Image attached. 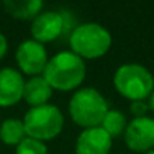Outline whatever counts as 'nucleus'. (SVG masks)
<instances>
[{
  "instance_id": "16",
  "label": "nucleus",
  "mask_w": 154,
  "mask_h": 154,
  "mask_svg": "<svg viewBox=\"0 0 154 154\" xmlns=\"http://www.w3.org/2000/svg\"><path fill=\"white\" fill-rule=\"evenodd\" d=\"M148 103L145 100H139V101H130V112L133 113L134 118H142L146 116L148 112Z\"/></svg>"
},
{
  "instance_id": "13",
  "label": "nucleus",
  "mask_w": 154,
  "mask_h": 154,
  "mask_svg": "<svg viewBox=\"0 0 154 154\" xmlns=\"http://www.w3.org/2000/svg\"><path fill=\"white\" fill-rule=\"evenodd\" d=\"M26 134V128L23 124V119L18 118H6L2 124H0V140L6 145L17 146Z\"/></svg>"
},
{
  "instance_id": "14",
  "label": "nucleus",
  "mask_w": 154,
  "mask_h": 154,
  "mask_svg": "<svg viewBox=\"0 0 154 154\" xmlns=\"http://www.w3.org/2000/svg\"><path fill=\"white\" fill-rule=\"evenodd\" d=\"M127 124H128L127 118H125V115L121 110L109 109L107 113L104 115L100 127L113 139V137H118V136L124 134V131L127 128Z\"/></svg>"
},
{
  "instance_id": "12",
  "label": "nucleus",
  "mask_w": 154,
  "mask_h": 154,
  "mask_svg": "<svg viewBox=\"0 0 154 154\" xmlns=\"http://www.w3.org/2000/svg\"><path fill=\"white\" fill-rule=\"evenodd\" d=\"M3 6L9 15L18 20H33L42 12L44 3L41 0H5Z\"/></svg>"
},
{
  "instance_id": "8",
  "label": "nucleus",
  "mask_w": 154,
  "mask_h": 154,
  "mask_svg": "<svg viewBox=\"0 0 154 154\" xmlns=\"http://www.w3.org/2000/svg\"><path fill=\"white\" fill-rule=\"evenodd\" d=\"M65 27V18L60 12L57 11H45L38 14L30 24V33L32 39L44 44V42H51L60 33L63 32Z\"/></svg>"
},
{
  "instance_id": "2",
  "label": "nucleus",
  "mask_w": 154,
  "mask_h": 154,
  "mask_svg": "<svg viewBox=\"0 0 154 154\" xmlns=\"http://www.w3.org/2000/svg\"><path fill=\"white\" fill-rule=\"evenodd\" d=\"M68 110L77 125L92 128L101 125V121L109 110V104L100 91L85 86L72 94L68 103Z\"/></svg>"
},
{
  "instance_id": "5",
  "label": "nucleus",
  "mask_w": 154,
  "mask_h": 154,
  "mask_svg": "<svg viewBox=\"0 0 154 154\" xmlns=\"http://www.w3.org/2000/svg\"><path fill=\"white\" fill-rule=\"evenodd\" d=\"M63 115L60 109L51 103L30 107L23 119L27 137L45 142L60 134L63 128Z\"/></svg>"
},
{
  "instance_id": "19",
  "label": "nucleus",
  "mask_w": 154,
  "mask_h": 154,
  "mask_svg": "<svg viewBox=\"0 0 154 154\" xmlns=\"http://www.w3.org/2000/svg\"><path fill=\"white\" fill-rule=\"evenodd\" d=\"M145 154H154V149H151V151H148V152H145Z\"/></svg>"
},
{
  "instance_id": "4",
  "label": "nucleus",
  "mask_w": 154,
  "mask_h": 154,
  "mask_svg": "<svg viewBox=\"0 0 154 154\" xmlns=\"http://www.w3.org/2000/svg\"><path fill=\"white\" fill-rule=\"evenodd\" d=\"M113 86L130 101L146 100L154 91V75L140 63H122L113 74Z\"/></svg>"
},
{
  "instance_id": "1",
  "label": "nucleus",
  "mask_w": 154,
  "mask_h": 154,
  "mask_svg": "<svg viewBox=\"0 0 154 154\" xmlns=\"http://www.w3.org/2000/svg\"><path fill=\"white\" fill-rule=\"evenodd\" d=\"M42 77L53 89L72 91L83 83L86 77V63L71 50L59 51L48 59Z\"/></svg>"
},
{
  "instance_id": "3",
  "label": "nucleus",
  "mask_w": 154,
  "mask_h": 154,
  "mask_svg": "<svg viewBox=\"0 0 154 154\" xmlns=\"http://www.w3.org/2000/svg\"><path fill=\"white\" fill-rule=\"evenodd\" d=\"M71 51L79 57L97 59L104 56L112 47L110 32L98 23H83L74 27L69 36Z\"/></svg>"
},
{
  "instance_id": "9",
  "label": "nucleus",
  "mask_w": 154,
  "mask_h": 154,
  "mask_svg": "<svg viewBox=\"0 0 154 154\" xmlns=\"http://www.w3.org/2000/svg\"><path fill=\"white\" fill-rule=\"evenodd\" d=\"M23 74L11 66L0 68V106L9 107L23 98L24 92Z\"/></svg>"
},
{
  "instance_id": "18",
  "label": "nucleus",
  "mask_w": 154,
  "mask_h": 154,
  "mask_svg": "<svg viewBox=\"0 0 154 154\" xmlns=\"http://www.w3.org/2000/svg\"><path fill=\"white\" fill-rule=\"evenodd\" d=\"M146 103H148V109L154 113V91H152L151 95L148 97V101H146Z\"/></svg>"
},
{
  "instance_id": "6",
  "label": "nucleus",
  "mask_w": 154,
  "mask_h": 154,
  "mask_svg": "<svg viewBox=\"0 0 154 154\" xmlns=\"http://www.w3.org/2000/svg\"><path fill=\"white\" fill-rule=\"evenodd\" d=\"M15 60L20 68L18 71L21 74L35 77V75H42L45 65L48 62V56L44 44L35 39H26L20 42V45L17 47Z\"/></svg>"
},
{
  "instance_id": "7",
  "label": "nucleus",
  "mask_w": 154,
  "mask_h": 154,
  "mask_svg": "<svg viewBox=\"0 0 154 154\" xmlns=\"http://www.w3.org/2000/svg\"><path fill=\"white\" fill-rule=\"evenodd\" d=\"M127 146L134 152H148L154 149V118H133L124 131Z\"/></svg>"
},
{
  "instance_id": "15",
  "label": "nucleus",
  "mask_w": 154,
  "mask_h": 154,
  "mask_svg": "<svg viewBox=\"0 0 154 154\" xmlns=\"http://www.w3.org/2000/svg\"><path fill=\"white\" fill-rule=\"evenodd\" d=\"M15 154H48V149L44 142L32 137H24L15 146Z\"/></svg>"
},
{
  "instance_id": "10",
  "label": "nucleus",
  "mask_w": 154,
  "mask_h": 154,
  "mask_svg": "<svg viewBox=\"0 0 154 154\" xmlns=\"http://www.w3.org/2000/svg\"><path fill=\"white\" fill-rule=\"evenodd\" d=\"M112 149V137L101 128H83L75 140V154H109Z\"/></svg>"
},
{
  "instance_id": "11",
  "label": "nucleus",
  "mask_w": 154,
  "mask_h": 154,
  "mask_svg": "<svg viewBox=\"0 0 154 154\" xmlns=\"http://www.w3.org/2000/svg\"><path fill=\"white\" fill-rule=\"evenodd\" d=\"M53 95V88L48 85V82L42 75H35L24 83V92L23 98L30 107L47 104L48 100Z\"/></svg>"
},
{
  "instance_id": "17",
  "label": "nucleus",
  "mask_w": 154,
  "mask_h": 154,
  "mask_svg": "<svg viewBox=\"0 0 154 154\" xmlns=\"http://www.w3.org/2000/svg\"><path fill=\"white\" fill-rule=\"evenodd\" d=\"M8 51V41H6V36L0 32V59H2Z\"/></svg>"
}]
</instances>
